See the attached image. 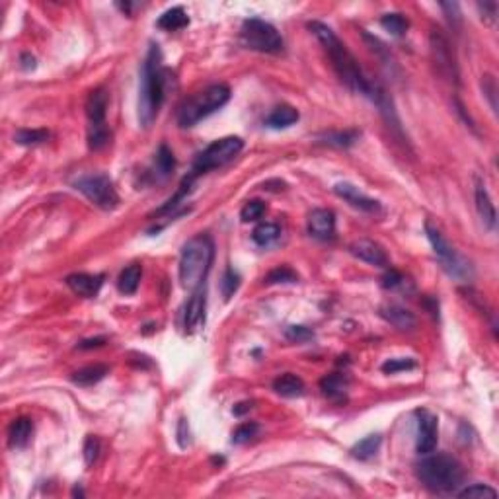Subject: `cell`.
<instances>
[{
    "label": "cell",
    "instance_id": "obj_1",
    "mask_svg": "<svg viewBox=\"0 0 499 499\" xmlns=\"http://www.w3.org/2000/svg\"><path fill=\"white\" fill-rule=\"evenodd\" d=\"M308 28H311L312 33L318 38V41L324 45V49L328 51V55H330L332 59V65L336 68L339 80L348 86V88H351L353 92L371 98L373 88H375L377 82H371L367 76L363 75L357 59L351 55V51L345 47V43H341V39L334 33V29L328 28V26L322 24V22H311Z\"/></svg>",
    "mask_w": 499,
    "mask_h": 499
},
{
    "label": "cell",
    "instance_id": "obj_2",
    "mask_svg": "<svg viewBox=\"0 0 499 499\" xmlns=\"http://www.w3.org/2000/svg\"><path fill=\"white\" fill-rule=\"evenodd\" d=\"M166 68L162 66V53L158 45L152 43L141 68V86H139V123L149 129L164 102V84Z\"/></svg>",
    "mask_w": 499,
    "mask_h": 499
},
{
    "label": "cell",
    "instance_id": "obj_3",
    "mask_svg": "<svg viewBox=\"0 0 499 499\" xmlns=\"http://www.w3.org/2000/svg\"><path fill=\"white\" fill-rule=\"evenodd\" d=\"M215 258V244L209 234H198L188 240L179 254V281L189 292L205 287L211 265Z\"/></svg>",
    "mask_w": 499,
    "mask_h": 499
},
{
    "label": "cell",
    "instance_id": "obj_4",
    "mask_svg": "<svg viewBox=\"0 0 499 499\" xmlns=\"http://www.w3.org/2000/svg\"><path fill=\"white\" fill-rule=\"evenodd\" d=\"M425 459L417 462V478L425 488L439 493L454 491L464 482V468L451 454H424Z\"/></svg>",
    "mask_w": 499,
    "mask_h": 499
},
{
    "label": "cell",
    "instance_id": "obj_5",
    "mask_svg": "<svg viewBox=\"0 0 499 499\" xmlns=\"http://www.w3.org/2000/svg\"><path fill=\"white\" fill-rule=\"evenodd\" d=\"M230 100V88L226 84H213L199 92L193 98H189L186 104L179 107L178 123L179 127L188 129L198 125L201 119L209 117L211 113L221 110Z\"/></svg>",
    "mask_w": 499,
    "mask_h": 499
},
{
    "label": "cell",
    "instance_id": "obj_6",
    "mask_svg": "<svg viewBox=\"0 0 499 499\" xmlns=\"http://www.w3.org/2000/svg\"><path fill=\"white\" fill-rule=\"evenodd\" d=\"M242 149H244V141H242L240 137H223V139H218V141L211 142L207 149L195 158L189 176L198 179L201 174H205L209 170L225 166V164H228L234 156H238Z\"/></svg>",
    "mask_w": 499,
    "mask_h": 499
},
{
    "label": "cell",
    "instance_id": "obj_7",
    "mask_svg": "<svg viewBox=\"0 0 499 499\" xmlns=\"http://www.w3.org/2000/svg\"><path fill=\"white\" fill-rule=\"evenodd\" d=\"M107 113V92L96 88L86 100V117H88V144L92 151H100L110 142V129L105 121Z\"/></svg>",
    "mask_w": 499,
    "mask_h": 499
},
{
    "label": "cell",
    "instance_id": "obj_8",
    "mask_svg": "<svg viewBox=\"0 0 499 499\" xmlns=\"http://www.w3.org/2000/svg\"><path fill=\"white\" fill-rule=\"evenodd\" d=\"M425 234L429 238V242L433 246L435 255L439 258V262L443 265V269L451 277H456V279H466L472 275V267L470 264L462 258V255L456 254V250L452 248L451 242L445 238V234L441 232V228L437 225H433L431 221L425 223Z\"/></svg>",
    "mask_w": 499,
    "mask_h": 499
},
{
    "label": "cell",
    "instance_id": "obj_9",
    "mask_svg": "<svg viewBox=\"0 0 499 499\" xmlns=\"http://www.w3.org/2000/svg\"><path fill=\"white\" fill-rule=\"evenodd\" d=\"M242 43L252 51L269 53V55L281 53L283 45H285L281 33L269 22L260 18L244 20V24H242Z\"/></svg>",
    "mask_w": 499,
    "mask_h": 499
},
{
    "label": "cell",
    "instance_id": "obj_10",
    "mask_svg": "<svg viewBox=\"0 0 499 499\" xmlns=\"http://www.w3.org/2000/svg\"><path fill=\"white\" fill-rule=\"evenodd\" d=\"M75 189L80 191L88 201L104 211H113L119 205V195L113 188V181L105 174H88L75 179Z\"/></svg>",
    "mask_w": 499,
    "mask_h": 499
},
{
    "label": "cell",
    "instance_id": "obj_11",
    "mask_svg": "<svg viewBox=\"0 0 499 499\" xmlns=\"http://www.w3.org/2000/svg\"><path fill=\"white\" fill-rule=\"evenodd\" d=\"M431 55H433V61L439 66V70L449 80L459 82V68H456V63H454L451 45H449V41H447L443 33L437 31V29L431 33Z\"/></svg>",
    "mask_w": 499,
    "mask_h": 499
},
{
    "label": "cell",
    "instance_id": "obj_12",
    "mask_svg": "<svg viewBox=\"0 0 499 499\" xmlns=\"http://www.w3.org/2000/svg\"><path fill=\"white\" fill-rule=\"evenodd\" d=\"M439 441V419L429 412H417V443L415 449L419 454H429L435 451Z\"/></svg>",
    "mask_w": 499,
    "mask_h": 499
},
{
    "label": "cell",
    "instance_id": "obj_13",
    "mask_svg": "<svg viewBox=\"0 0 499 499\" xmlns=\"http://www.w3.org/2000/svg\"><path fill=\"white\" fill-rule=\"evenodd\" d=\"M334 191H336V195H338V198H341L343 201H348L351 207L359 209V211H363V213H368V215H378V213L382 211V207H380V203H378L377 199L368 198V195H365L363 191H359V188L351 186V184H348V181H343V184H336Z\"/></svg>",
    "mask_w": 499,
    "mask_h": 499
},
{
    "label": "cell",
    "instance_id": "obj_14",
    "mask_svg": "<svg viewBox=\"0 0 499 499\" xmlns=\"http://www.w3.org/2000/svg\"><path fill=\"white\" fill-rule=\"evenodd\" d=\"M205 306H207L205 287H199L198 291L191 292L189 301L186 302V311H184V328H186V332L198 330L201 322H205Z\"/></svg>",
    "mask_w": 499,
    "mask_h": 499
},
{
    "label": "cell",
    "instance_id": "obj_15",
    "mask_svg": "<svg viewBox=\"0 0 499 499\" xmlns=\"http://www.w3.org/2000/svg\"><path fill=\"white\" fill-rule=\"evenodd\" d=\"M308 232L318 240H332L336 236V215L330 209H314L308 215Z\"/></svg>",
    "mask_w": 499,
    "mask_h": 499
},
{
    "label": "cell",
    "instance_id": "obj_16",
    "mask_svg": "<svg viewBox=\"0 0 499 499\" xmlns=\"http://www.w3.org/2000/svg\"><path fill=\"white\" fill-rule=\"evenodd\" d=\"M349 252L368 265H377V267H387L388 265L387 252L382 250V246L373 242V240H355L353 244L349 246Z\"/></svg>",
    "mask_w": 499,
    "mask_h": 499
},
{
    "label": "cell",
    "instance_id": "obj_17",
    "mask_svg": "<svg viewBox=\"0 0 499 499\" xmlns=\"http://www.w3.org/2000/svg\"><path fill=\"white\" fill-rule=\"evenodd\" d=\"M474 198H476V211L482 218V225L486 226L488 230H493L496 228V223H498V213H496V205L491 201L490 193L486 189V184L484 181H476V189H474Z\"/></svg>",
    "mask_w": 499,
    "mask_h": 499
},
{
    "label": "cell",
    "instance_id": "obj_18",
    "mask_svg": "<svg viewBox=\"0 0 499 499\" xmlns=\"http://www.w3.org/2000/svg\"><path fill=\"white\" fill-rule=\"evenodd\" d=\"M66 285L73 289V292L94 299L104 285V275H90V274H73L66 277Z\"/></svg>",
    "mask_w": 499,
    "mask_h": 499
},
{
    "label": "cell",
    "instance_id": "obj_19",
    "mask_svg": "<svg viewBox=\"0 0 499 499\" xmlns=\"http://www.w3.org/2000/svg\"><path fill=\"white\" fill-rule=\"evenodd\" d=\"M380 316L400 332L414 330L415 324H417L414 314L408 311V308L398 306V304H385V306H380Z\"/></svg>",
    "mask_w": 499,
    "mask_h": 499
},
{
    "label": "cell",
    "instance_id": "obj_20",
    "mask_svg": "<svg viewBox=\"0 0 499 499\" xmlns=\"http://www.w3.org/2000/svg\"><path fill=\"white\" fill-rule=\"evenodd\" d=\"M33 433V424L29 417H18L14 419L8 429V445L12 449H22L29 443Z\"/></svg>",
    "mask_w": 499,
    "mask_h": 499
},
{
    "label": "cell",
    "instance_id": "obj_21",
    "mask_svg": "<svg viewBox=\"0 0 499 499\" xmlns=\"http://www.w3.org/2000/svg\"><path fill=\"white\" fill-rule=\"evenodd\" d=\"M320 388L324 396H328L334 402H345L348 398V378L339 373H332L320 380Z\"/></svg>",
    "mask_w": 499,
    "mask_h": 499
},
{
    "label": "cell",
    "instance_id": "obj_22",
    "mask_svg": "<svg viewBox=\"0 0 499 499\" xmlns=\"http://www.w3.org/2000/svg\"><path fill=\"white\" fill-rule=\"evenodd\" d=\"M297 121H299V112L292 105L281 104L267 115L265 125L271 127V129H287V127H291L292 123Z\"/></svg>",
    "mask_w": 499,
    "mask_h": 499
},
{
    "label": "cell",
    "instance_id": "obj_23",
    "mask_svg": "<svg viewBox=\"0 0 499 499\" xmlns=\"http://www.w3.org/2000/svg\"><path fill=\"white\" fill-rule=\"evenodd\" d=\"M274 390L283 398H301L304 394V382L301 377L287 373V375L275 378Z\"/></svg>",
    "mask_w": 499,
    "mask_h": 499
},
{
    "label": "cell",
    "instance_id": "obj_24",
    "mask_svg": "<svg viewBox=\"0 0 499 499\" xmlns=\"http://www.w3.org/2000/svg\"><path fill=\"white\" fill-rule=\"evenodd\" d=\"M156 26L161 29H164V31H178V29H184L189 26V16L186 10L181 8V6H174V8L166 10L164 14H162L161 18H158V22H156Z\"/></svg>",
    "mask_w": 499,
    "mask_h": 499
},
{
    "label": "cell",
    "instance_id": "obj_25",
    "mask_svg": "<svg viewBox=\"0 0 499 499\" xmlns=\"http://www.w3.org/2000/svg\"><path fill=\"white\" fill-rule=\"evenodd\" d=\"M110 368L105 365H88L84 368H78L73 375V382L78 387H94L100 380H104Z\"/></svg>",
    "mask_w": 499,
    "mask_h": 499
},
{
    "label": "cell",
    "instance_id": "obj_26",
    "mask_svg": "<svg viewBox=\"0 0 499 499\" xmlns=\"http://www.w3.org/2000/svg\"><path fill=\"white\" fill-rule=\"evenodd\" d=\"M142 277V267L139 264H131L127 265L119 274V279H117V289L123 292V295H135L137 289H139V283H141Z\"/></svg>",
    "mask_w": 499,
    "mask_h": 499
},
{
    "label": "cell",
    "instance_id": "obj_27",
    "mask_svg": "<svg viewBox=\"0 0 499 499\" xmlns=\"http://www.w3.org/2000/svg\"><path fill=\"white\" fill-rule=\"evenodd\" d=\"M380 443H382V437H380V435H368V437L361 439V441L351 449V454H353V459H357V461H368V459H373V456L377 454L378 449H380Z\"/></svg>",
    "mask_w": 499,
    "mask_h": 499
},
{
    "label": "cell",
    "instance_id": "obj_28",
    "mask_svg": "<svg viewBox=\"0 0 499 499\" xmlns=\"http://www.w3.org/2000/svg\"><path fill=\"white\" fill-rule=\"evenodd\" d=\"M359 137H361L359 131H330L320 135L318 141L330 144V147H338V149H348L359 141Z\"/></svg>",
    "mask_w": 499,
    "mask_h": 499
},
{
    "label": "cell",
    "instance_id": "obj_29",
    "mask_svg": "<svg viewBox=\"0 0 499 499\" xmlns=\"http://www.w3.org/2000/svg\"><path fill=\"white\" fill-rule=\"evenodd\" d=\"M51 133L47 129H20L14 135V141L22 144V147H38L49 141Z\"/></svg>",
    "mask_w": 499,
    "mask_h": 499
},
{
    "label": "cell",
    "instance_id": "obj_30",
    "mask_svg": "<svg viewBox=\"0 0 499 499\" xmlns=\"http://www.w3.org/2000/svg\"><path fill=\"white\" fill-rule=\"evenodd\" d=\"M154 168H156V176L158 178H168L170 174L176 168V158L170 151L166 144H161V149L156 152V158H154Z\"/></svg>",
    "mask_w": 499,
    "mask_h": 499
},
{
    "label": "cell",
    "instance_id": "obj_31",
    "mask_svg": "<svg viewBox=\"0 0 499 499\" xmlns=\"http://www.w3.org/2000/svg\"><path fill=\"white\" fill-rule=\"evenodd\" d=\"M279 234H281V230H279V226L275 225V223H262V225H258L254 228L252 240L258 246H269L279 238Z\"/></svg>",
    "mask_w": 499,
    "mask_h": 499
},
{
    "label": "cell",
    "instance_id": "obj_32",
    "mask_svg": "<svg viewBox=\"0 0 499 499\" xmlns=\"http://www.w3.org/2000/svg\"><path fill=\"white\" fill-rule=\"evenodd\" d=\"M380 26L387 29L388 33H392V36H396V38H400V36H404L405 29H408L410 24H408V20H405L402 14L392 12V14H385V16H382Z\"/></svg>",
    "mask_w": 499,
    "mask_h": 499
},
{
    "label": "cell",
    "instance_id": "obj_33",
    "mask_svg": "<svg viewBox=\"0 0 499 499\" xmlns=\"http://www.w3.org/2000/svg\"><path fill=\"white\" fill-rule=\"evenodd\" d=\"M459 498L462 499H496L498 498V491L486 486V484H472L468 488L459 491Z\"/></svg>",
    "mask_w": 499,
    "mask_h": 499
},
{
    "label": "cell",
    "instance_id": "obj_34",
    "mask_svg": "<svg viewBox=\"0 0 499 499\" xmlns=\"http://www.w3.org/2000/svg\"><path fill=\"white\" fill-rule=\"evenodd\" d=\"M238 287H240V275L236 274L232 267H228L223 275V279H221V292H223L225 301H230L234 297Z\"/></svg>",
    "mask_w": 499,
    "mask_h": 499
},
{
    "label": "cell",
    "instance_id": "obj_35",
    "mask_svg": "<svg viewBox=\"0 0 499 499\" xmlns=\"http://www.w3.org/2000/svg\"><path fill=\"white\" fill-rule=\"evenodd\" d=\"M299 281V275L292 271L291 267L281 265V267H275L269 274L265 275V283L267 285H277V283H295Z\"/></svg>",
    "mask_w": 499,
    "mask_h": 499
},
{
    "label": "cell",
    "instance_id": "obj_36",
    "mask_svg": "<svg viewBox=\"0 0 499 499\" xmlns=\"http://www.w3.org/2000/svg\"><path fill=\"white\" fill-rule=\"evenodd\" d=\"M265 213V203L260 201V199H254V201H248L242 211H240V218L244 223H252V221H258V218L264 217Z\"/></svg>",
    "mask_w": 499,
    "mask_h": 499
},
{
    "label": "cell",
    "instance_id": "obj_37",
    "mask_svg": "<svg viewBox=\"0 0 499 499\" xmlns=\"http://www.w3.org/2000/svg\"><path fill=\"white\" fill-rule=\"evenodd\" d=\"M258 431H260V425L254 424V422L238 425V427L234 429V433H232V443L236 445L248 443L250 439H254L255 435H258Z\"/></svg>",
    "mask_w": 499,
    "mask_h": 499
},
{
    "label": "cell",
    "instance_id": "obj_38",
    "mask_svg": "<svg viewBox=\"0 0 499 499\" xmlns=\"http://www.w3.org/2000/svg\"><path fill=\"white\" fill-rule=\"evenodd\" d=\"M415 368V361L410 357H400V359H388L387 363L382 365V373L387 375H396V373H402V371H412Z\"/></svg>",
    "mask_w": 499,
    "mask_h": 499
},
{
    "label": "cell",
    "instance_id": "obj_39",
    "mask_svg": "<svg viewBox=\"0 0 499 499\" xmlns=\"http://www.w3.org/2000/svg\"><path fill=\"white\" fill-rule=\"evenodd\" d=\"M285 338L291 339L295 343H304V341H311L314 338V332L306 326H289L285 330Z\"/></svg>",
    "mask_w": 499,
    "mask_h": 499
},
{
    "label": "cell",
    "instance_id": "obj_40",
    "mask_svg": "<svg viewBox=\"0 0 499 499\" xmlns=\"http://www.w3.org/2000/svg\"><path fill=\"white\" fill-rule=\"evenodd\" d=\"M98 456H100V441L96 439V437H88L84 443V461H86V466H94V462L98 461Z\"/></svg>",
    "mask_w": 499,
    "mask_h": 499
},
{
    "label": "cell",
    "instance_id": "obj_41",
    "mask_svg": "<svg viewBox=\"0 0 499 499\" xmlns=\"http://www.w3.org/2000/svg\"><path fill=\"white\" fill-rule=\"evenodd\" d=\"M439 6L445 10L447 20H449V24H451L452 28H459V24H461V6L456 2H441Z\"/></svg>",
    "mask_w": 499,
    "mask_h": 499
},
{
    "label": "cell",
    "instance_id": "obj_42",
    "mask_svg": "<svg viewBox=\"0 0 499 499\" xmlns=\"http://www.w3.org/2000/svg\"><path fill=\"white\" fill-rule=\"evenodd\" d=\"M482 86H484V94L490 98L491 110H493V112H498V104H496V80H493V76H490V75L484 76V82H482Z\"/></svg>",
    "mask_w": 499,
    "mask_h": 499
},
{
    "label": "cell",
    "instance_id": "obj_43",
    "mask_svg": "<svg viewBox=\"0 0 499 499\" xmlns=\"http://www.w3.org/2000/svg\"><path fill=\"white\" fill-rule=\"evenodd\" d=\"M402 283H404V277H402V274H398L396 269H390V271H387L385 277H382V285H385L387 289H396V287H400Z\"/></svg>",
    "mask_w": 499,
    "mask_h": 499
},
{
    "label": "cell",
    "instance_id": "obj_44",
    "mask_svg": "<svg viewBox=\"0 0 499 499\" xmlns=\"http://www.w3.org/2000/svg\"><path fill=\"white\" fill-rule=\"evenodd\" d=\"M186 437L189 439V427H188V422L181 417V419H179V424H178V443L181 449H186V447L189 445V441H186Z\"/></svg>",
    "mask_w": 499,
    "mask_h": 499
},
{
    "label": "cell",
    "instance_id": "obj_45",
    "mask_svg": "<svg viewBox=\"0 0 499 499\" xmlns=\"http://www.w3.org/2000/svg\"><path fill=\"white\" fill-rule=\"evenodd\" d=\"M105 343V338H94V339H84V341H80L78 343V348L80 349H92V348H102Z\"/></svg>",
    "mask_w": 499,
    "mask_h": 499
},
{
    "label": "cell",
    "instance_id": "obj_46",
    "mask_svg": "<svg viewBox=\"0 0 499 499\" xmlns=\"http://www.w3.org/2000/svg\"><path fill=\"white\" fill-rule=\"evenodd\" d=\"M252 408V402H242V404H238V405H234V415H242V414H246L248 410Z\"/></svg>",
    "mask_w": 499,
    "mask_h": 499
},
{
    "label": "cell",
    "instance_id": "obj_47",
    "mask_svg": "<svg viewBox=\"0 0 499 499\" xmlns=\"http://www.w3.org/2000/svg\"><path fill=\"white\" fill-rule=\"evenodd\" d=\"M22 63H24L22 66H24L26 70H29V68H33V66H36V59L26 53V55H22Z\"/></svg>",
    "mask_w": 499,
    "mask_h": 499
}]
</instances>
